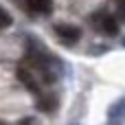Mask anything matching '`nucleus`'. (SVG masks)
<instances>
[{
    "label": "nucleus",
    "instance_id": "9",
    "mask_svg": "<svg viewBox=\"0 0 125 125\" xmlns=\"http://www.w3.org/2000/svg\"><path fill=\"white\" fill-rule=\"evenodd\" d=\"M123 46H125V40H123Z\"/></svg>",
    "mask_w": 125,
    "mask_h": 125
},
{
    "label": "nucleus",
    "instance_id": "4",
    "mask_svg": "<svg viewBox=\"0 0 125 125\" xmlns=\"http://www.w3.org/2000/svg\"><path fill=\"white\" fill-rule=\"evenodd\" d=\"M55 33H57L66 44H73V42H77V40L81 37V31H79L77 26H73V24H55Z\"/></svg>",
    "mask_w": 125,
    "mask_h": 125
},
{
    "label": "nucleus",
    "instance_id": "2",
    "mask_svg": "<svg viewBox=\"0 0 125 125\" xmlns=\"http://www.w3.org/2000/svg\"><path fill=\"white\" fill-rule=\"evenodd\" d=\"M18 79H20L33 94H42V92H40V90H42V88H40V79H37V75H35L31 68L20 66V68H18Z\"/></svg>",
    "mask_w": 125,
    "mask_h": 125
},
{
    "label": "nucleus",
    "instance_id": "6",
    "mask_svg": "<svg viewBox=\"0 0 125 125\" xmlns=\"http://www.w3.org/2000/svg\"><path fill=\"white\" fill-rule=\"evenodd\" d=\"M11 22H13L11 13H7V9H2V7H0V29H7Z\"/></svg>",
    "mask_w": 125,
    "mask_h": 125
},
{
    "label": "nucleus",
    "instance_id": "8",
    "mask_svg": "<svg viewBox=\"0 0 125 125\" xmlns=\"http://www.w3.org/2000/svg\"><path fill=\"white\" fill-rule=\"evenodd\" d=\"M114 7H116L119 18H121V20H125V0H114Z\"/></svg>",
    "mask_w": 125,
    "mask_h": 125
},
{
    "label": "nucleus",
    "instance_id": "10",
    "mask_svg": "<svg viewBox=\"0 0 125 125\" xmlns=\"http://www.w3.org/2000/svg\"><path fill=\"white\" fill-rule=\"evenodd\" d=\"M0 125H4V123H0Z\"/></svg>",
    "mask_w": 125,
    "mask_h": 125
},
{
    "label": "nucleus",
    "instance_id": "11",
    "mask_svg": "<svg viewBox=\"0 0 125 125\" xmlns=\"http://www.w3.org/2000/svg\"><path fill=\"white\" fill-rule=\"evenodd\" d=\"M70 125H75V123H70Z\"/></svg>",
    "mask_w": 125,
    "mask_h": 125
},
{
    "label": "nucleus",
    "instance_id": "7",
    "mask_svg": "<svg viewBox=\"0 0 125 125\" xmlns=\"http://www.w3.org/2000/svg\"><path fill=\"white\" fill-rule=\"evenodd\" d=\"M55 103H57V99H55V97H48V99H42V101H40V108L46 110V112H51V110L55 108Z\"/></svg>",
    "mask_w": 125,
    "mask_h": 125
},
{
    "label": "nucleus",
    "instance_id": "1",
    "mask_svg": "<svg viewBox=\"0 0 125 125\" xmlns=\"http://www.w3.org/2000/svg\"><path fill=\"white\" fill-rule=\"evenodd\" d=\"M90 24H92L97 31H101L103 35H110V37H114V35L119 33V22H116V18H112V15L105 13V11L94 13V15L90 18Z\"/></svg>",
    "mask_w": 125,
    "mask_h": 125
},
{
    "label": "nucleus",
    "instance_id": "3",
    "mask_svg": "<svg viewBox=\"0 0 125 125\" xmlns=\"http://www.w3.org/2000/svg\"><path fill=\"white\" fill-rule=\"evenodd\" d=\"M123 121H125V97H121L108 110V125H121Z\"/></svg>",
    "mask_w": 125,
    "mask_h": 125
},
{
    "label": "nucleus",
    "instance_id": "5",
    "mask_svg": "<svg viewBox=\"0 0 125 125\" xmlns=\"http://www.w3.org/2000/svg\"><path fill=\"white\" fill-rule=\"evenodd\" d=\"M26 7L37 13V15H48L53 11V2L51 0H26Z\"/></svg>",
    "mask_w": 125,
    "mask_h": 125
}]
</instances>
